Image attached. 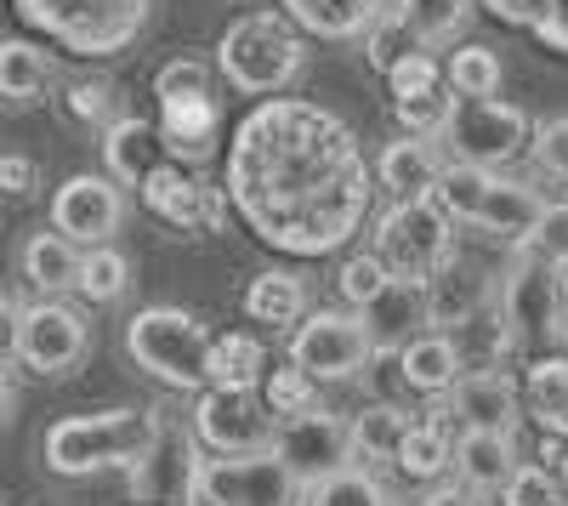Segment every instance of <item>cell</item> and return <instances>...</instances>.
Masks as SVG:
<instances>
[{
	"instance_id": "f35d334b",
	"label": "cell",
	"mask_w": 568,
	"mask_h": 506,
	"mask_svg": "<svg viewBox=\"0 0 568 506\" xmlns=\"http://www.w3.org/2000/svg\"><path fill=\"white\" fill-rule=\"evenodd\" d=\"M495 506H568V495L546 462H517V473L495 489Z\"/></svg>"
},
{
	"instance_id": "836d02e7",
	"label": "cell",
	"mask_w": 568,
	"mask_h": 506,
	"mask_svg": "<svg viewBox=\"0 0 568 506\" xmlns=\"http://www.w3.org/2000/svg\"><path fill=\"white\" fill-rule=\"evenodd\" d=\"M74 291H80L91 307L120 302V296L131 291V262H125V251H114V240H109V245H85V251H80V273H74Z\"/></svg>"
},
{
	"instance_id": "ffe728a7",
	"label": "cell",
	"mask_w": 568,
	"mask_h": 506,
	"mask_svg": "<svg viewBox=\"0 0 568 506\" xmlns=\"http://www.w3.org/2000/svg\"><path fill=\"white\" fill-rule=\"evenodd\" d=\"M398 371H404V387L415 398H444L455 387V376L466 371V353H460L455 331L426 325L409 342H398Z\"/></svg>"
},
{
	"instance_id": "1f68e13d",
	"label": "cell",
	"mask_w": 568,
	"mask_h": 506,
	"mask_svg": "<svg viewBox=\"0 0 568 506\" xmlns=\"http://www.w3.org/2000/svg\"><path fill=\"white\" fill-rule=\"evenodd\" d=\"M52 85V58L34 40H0V98L7 103H40Z\"/></svg>"
},
{
	"instance_id": "d590c367",
	"label": "cell",
	"mask_w": 568,
	"mask_h": 506,
	"mask_svg": "<svg viewBox=\"0 0 568 506\" xmlns=\"http://www.w3.org/2000/svg\"><path fill=\"white\" fill-rule=\"evenodd\" d=\"M302 495H307V506H398L393 489L375 473H364V467H342V473L307 484Z\"/></svg>"
},
{
	"instance_id": "2e32d148",
	"label": "cell",
	"mask_w": 568,
	"mask_h": 506,
	"mask_svg": "<svg viewBox=\"0 0 568 506\" xmlns=\"http://www.w3.org/2000/svg\"><path fill=\"white\" fill-rule=\"evenodd\" d=\"M284 467H291V478L307 489L329 473L353 467V427L347 416H336V409H307V416H278V433L267 444Z\"/></svg>"
},
{
	"instance_id": "484cf974",
	"label": "cell",
	"mask_w": 568,
	"mask_h": 506,
	"mask_svg": "<svg viewBox=\"0 0 568 506\" xmlns=\"http://www.w3.org/2000/svg\"><path fill=\"white\" fill-rule=\"evenodd\" d=\"M347 427H353V462L398 467V449H404V433L415 427V409L398 398H369Z\"/></svg>"
},
{
	"instance_id": "4316f807",
	"label": "cell",
	"mask_w": 568,
	"mask_h": 506,
	"mask_svg": "<svg viewBox=\"0 0 568 506\" xmlns=\"http://www.w3.org/2000/svg\"><path fill=\"white\" fill-rule=\"evenodd\" d=\"M307 302H313V291L291 267H262L245 285V318H256V325H267V331H296Z\"/></svg>"
},
{
	"instance_id": "52a82bcc",
	"label": "cell",
	"mask_w": 568,
	"mask_h": 506,
	"mask_svg": "<svg viewBox=\"0 0 568 506\" xmlns=\"http://www.w3.org/2000/svg\"><path fill=\"white\" fill-rule=\"evenodd\" d=\"M125 353L142 376H154L176 393L211 387V331L187 307H142L125 325Z\"/></svg>"
},
{
	"instance_id": "ba28073f",
	"label": "cell",
	"mask_w": 568,
	"mask_h": 506,
	"mask_svg": "<svg viewBox=\"0 0 568 506\" xmlns=\"http://www.w3.org/2000/svg\"><path fill=\"white\" fill-rule=\"evenodd\" d=\"M154 98H160V136L165 149L182 165H211L216 154V125H222V103H216V85L211 69L200 58H171L154 74Z\"/></svg>"
},
{
	"instance_id": "ee69618b",
	"label": "cell",
	"mask_w": 568,
	"mask_h": 506,
	"mask_svg": "<svg viewBox=\"0 0 568 506\" xmlns=\"http://www.w3.org/2000/svg\"><path fill=\"white\" fill-rule=\"evenodd\" d=\"M34 182H40V171H34L29 154H0V194H7V200L34 194Z\"/></svg>"
},
{
	"instance_id": "f546056e",
	"label": "cell",
	"mask_w": 568,
	"mask_h": 506,
	"mask_svg": "<svg viewBox=\"0 0 568 506\" xmlns=\"http://www.w3.org/2000/svg\"><path fill=\"white\" fill-rule=\"evenodd\" d=\"M74 273H80V245L63 240L58 227H45V234H34L23 245V280L45 296H63L74 291Z\"/></svg>"
},
{
	"instance_id": "4fadbf2b",
	"label": "cell",
	"mask_w": 568,
	"mask_h": 506,
	"mask_svg": "<svg viewBox=\"0 0 568 506\" xmlns=\"http://www.w3.org/2000/svg\"><path fill=\"white\" fill-rule=\"evenodd\" d=\"M273 433H278V416L262 398V387L211 382L194 393V438L205 455H251V449H267Z\"/></svg>"
},
{
	"instance_id": "7402d4cb",
	"label": "cell",
	"mask_w": 568,
	"mask_h": 506,
	"mask_svg": "<svg viewBox=\"0 0 568 506\" xmlns=\"http://www.w3.org/2000/svg\"><path fill=\"white\" fill-rule=\"evenodd\" d=\"M420 291H426V318H433L438 331H460L466 318H478L489 307V296H495L489 273H478V267L460 262V256H449Z\"/></svg>"
},
{
	"instance_id": "9c48e42d",
	"label": "cell",
	"mask_w": 568,
	"mask_h": 506,
	"mask_svg": "<svg viewBox=\"0 0 568 506\" xmlns=\"http://www.w3.org/2000/svg\"><path fill=\"white\" fill-rule=\"evenodd\" d=\"M369 251L387 262L393 280L426 285L455 256V222H449V211L433 194L426 200H398V205H387L382 216H375Z\"/></svg>"
},
{
	"instance_id": "3957f363",
	"label": "cell",
	"mask_w": 568,
	"mask_h": 506,
	"mask_svg": "<svg viewBox=\"0 0 568 506\" xmlns=\"http://www.w3.org/2000/svg\"><path fill=\"white\" fill-rule=\"evenodd\" d=\"M433 200L449 211L455 227H478V234L506 240V245H529L546 216V200L535 189H524V182H511L489 165H466V160H449L438 171Z\"/></svg>"
},
{
	"instance_id": "f6af8a7d",
	"label": "cell",
	"mask_w": 568,
	"mask_h": 506,
	"mask_svg": "<svg viewBox=\"0 0 568 506\" xmlns=\"http://www.w3.org/2000/svg\"><path fill=\"white\" fill-rule=\"evenodd\" d=\"M18 313H23V307H18L12 296H0V358L18 347Z\"/></svg>"
},
{
	"instance_id": "8d00e7d4",
	"label": "cell",
	"mask_w": 568,
	"mask_h": 506,
	"mask_svg": "<svg viewBox=\"0 0 568 506\" xmlns=\"http://www.w3.org/2000/svg\"><path fill=\"white\" fill-rule=\"evenodd\" d=\"M324 382L307 376L302 364H267L262 376V398L273 404V416H307V409H324Z\"/></svg>"
},
{
	"instance_id": "e575fe53",
	"label": "cell",
	"mask_w": 568,
	"mask_h": 506,
	"mask_svg": "<svg viewBox=\"0 0 568 506\" xmlns=\"http://www.w3.org/2000/svg\"><path fill=\"white\" fill-rule=\"evenodd\" d=\"M262 376H267V347L256 342V331L211 336V382H227V387H262Z\"/></svg>"
},
{
	"instance_id": "8992f818",
	"label": "cell",
	"mask_w": 568,
	"mask_h": 506,
	"mask_svg": "<svg viewBox=\"0 0 568 506\" xmlns=\"http://www.w3.org/2000/svg\"><path fill=\"white\" fill-rule=\"evenodd\" d=\"M12 12L74 58H120L149 29L154 0H12Z\"/></svg>"
},
{
	"instance_id": "60d3db41",
	"label": "cell",
	"mask_w": 568,
	"mask_h": 506,
	"mask_svg": "<svg viewBox=\"0 0 568 506\" xmlns=\"http://www.w3.org/2000/svg\"><path fill=\"white\" fill-rule=\"evenodd\" d=\"M114 109H120V98H114V85L109 80H74L69 91H63V114L69 120H80V125H109L114 120Z\"/></svg>"
},
{
	"instance_id": "30bf717a",
	"label": "cell",
	"mask_w": 568,
	"mask_h": 506,
	"mask_svg": "<svg viewBox=\"0 0 568 506\" xmlns=\"http://www.w3.org/2000/svg\"><path fill=\"white\" fill-rule=\"evenodd\" d=\"M187 506H302V484L273 449L251 455H200Z\"/></svg>"
},
{
	"instance_id": "7bdbcfd3",
	"label": "cell",
	"mask_w": 568,
	"mask_h": 506,
	"mask_svg": "<svg viewBox=\"0 0 568 506\" xmlns=\"http://www.w3.org/2000/svg\"><path fill=\"white\" fill-rule=\"evenodd\" d=\"M535 245L551 251L562 267H568V200H546V216L535 227Z\"/></svg>"
},
{
	"instance_id": "44dd1931",
	"label": "cell",
	"mask_w": 568,
	"mask_h": 506,
	"mask_svg": "<svg viewBox=\"0 0 568 506\" xmlns=\"http://www.w3.org/2000/svg\"><path fill=\"white\" fill-rule=\"evenodd\" d=\"M438 171H444V160L433 149V136H393L369 176H375V189L387 194V205H398V200H426L433 194Z\"/></svg>"
},
{
	"instance_id": "83f0119b",
	"label": "cell",
	"mask_w": 568,
	"mask_h": 506,
	"mask_svg": "<svg viewBox=\"0 0 568 506\" xmlns=\"http://www.w3.org/2000/svg\"><path fill=\"white\" fill-rule=\"evenodd\" d=\"M358 313H364L375 347H398V342H409L415 331L433 325V318H426V291L409 285V280H387L382 291H375V302H364Z\"/></svg>"
},
{
	"instance_id": "6da1fadb",
	"label": "cell",
	"mask_w": 568,
	"mask_h": 506,
	"mask_svg": "<svg viewBox=\"0 0 568 506\" xmlns=\"http://www.w3.org/2000/svg\"><path fill=\"white\" fill-rule=\"evenodd\" d=\"M222 189L262 245L313 262L364 227L375 176L347 120L302 98H262L233 125Z\"/></svg>"
},
{
	"instance_id": "8fae6325",
	"label": "cell",
	"mask_w": 568,
	"mask_h": 506,
	"mask_svg": "<svg viewBox=\"0 0 568 506\" xmlns=\"http://www.w3.org/2000/svg\"><path fill=\"white\" fill-rule=\"evenodd\" d=\"M438 136H444V149L455 160L500 171L506 160H517V154L529 149L535 125H529L524 109L506 103V98H455V109H449V120H444Z\"/></svg>"
},
{
	"instance_id": "cb8c5ba5",
	"label": "cell",
	"mask_w": 568,
	"mask_h": 506,
	"mask_svg": "<svg viewBox=\"0 0 568 506\" xmlns=\"http://www.w3.org/2000/svg\"><path fill=\"white\" fill-rule=\"evenodd\" d=\"M387 7L393 0H278V12L307 40H364L387 18Z\"/></svg>"
},
{
	"instance_id": "5b68a950",
	"label": "cell",
	"mask_w": 568,
	"mask_h": 506,
	"mask_svg": "<svg viewBox=\"0 0 568 506\" xmlns=\"http://www.w3.org/2000/svg\"><path fill=\"white\" fill-rule=\"evenodd\" d=\"M307 34L284 18V12H245L233 18L216 40V74L233 91H251V98H278L291 91L307 69Z\"/></svg>"
},
{
	"instance_id": "ac0fdd59",
	"label": "cell",
	"mask_w": 568,
	"mask_h": 506,
	"mask_svg": "<svg viewBox=\"0 0 568 506\" xmlns=\"http://www.w3.org/2000/svg\"><path fill=\"white\" fill-rule=\"evenodd\" d=\"M444 409L455 416V427H489V433H517V387L506 371H484V364H466L455 376V387L444 393Z\"/></svg>"
},
{
	"instance_id": "d4e9b609",
	"label": "cell",
	"mask_w": 568,
	"mask_h": 506,
	"mask_svg": "<svg viewBox=\"0 0 568 506\" xmlns=\"http://www.w3.org/2000/svg\"><path fill=\"white\" fill-rule=\"evenodd\" d=\"M517 433H489V427H460L455 433V478L478 495H495L517 473Z\"/></svg>"
},
{
	"instance_id": "bcb514c9",
	"label": "cell",
	"mask_w": 568,
	"mask_h": 506,
	"mask_svg": "<svg viewBox=\"0 0 568 506\" xmlns=\"http://www.w3.org/2000/svg\"><path fill=\"white\" fill-rule=\"evenodd\" d=\"M12 404H18V387H12V376H7V364H0V422L12 416Z\"/></svg>"
},
{
	"instance_id": "603a6c76",
	"label": "cell",
	"mask_w": 568,
	"mask_h": 506,
	"mask_svg": "<svg viewBox=\"0 0 568 506\" xmlns=\"http://www.w3.org/2000/svg\"><path fill=\"white\" fill-rule=\"evenodd\" d=\"M455 416L444 409V398H433V409H415V427L404 433V449H398V473L415 478V484H438L455 473Z\"/></svg>"
},
{
	"instance_id": "d6a6232c",
	"label": "cell",
	"mask_w": 568,
	"mask_h": 506,
	"mask_svg": "<svg viewBox=\"0 0 568 506\" xmlns=\"http://www.w3.org/2000/svg\"><path fill=\"white\" fill-rule=\"evenodd\" d=\"M484 12H495L511 29H529L540 45L568 58V0H484Z\"/></svg>"
},
{
	"instance_id": "e0dca14e",
	"label": "cell",
	"mask_w": 568,
	"mask_h": 506,
	"mask_svg": "<svg viewBox=\"0 0 568 506\" xmlns=\"http://www.w3.org/2000/svg\"><path fill=\"white\" fill-rule=\"evenodd\" d=\"M52 227L63 240H74L80 251L85 245H109L125 227V189L114 176H98V171L69 176L63 189L52 194Z\"/></svg>"
},
{
	"instance_id": "5bb4252c",
	"label": "cell",
	"mask_w": 568,
	"mask_h": 506,
	"mask_svg": "<svg viewBox=\"0 0 568 506\" xmlns=\"http://www.w3.org/2000/svg\"><path fill=\"white\" fill-rule=\"evenodd\" d=\"M85 353H91V318L80 307L45 296V302L18 313V347H12V358L29 364L34 376H69V371L85 364Z\"/></svg>"
},
{
	"instance_id": "74e56055",
	"label": "cell",
	"mask_w": 568,
	"mask_h": 506,
	"mask_svg": "<svg viewBox=\"0 0 568 506\" xmlns=\"http://www.w3.org/2000/svg\"><path fill=\"white\" fill-rule=\"evenodd\" d=\"M444 80H449L455 98H495L506 69H500V58L489 52V45H455V58L444 63Z\"/></svg>"
},
{
	"instance_id": "4dcf8cb0",
	"label": "cell",
	"mask_w": 568,
	"mask_h": 506,
	"mask_svg": "<svg viewBox=\"0 0 568 506\" xmlns=\"http://www.w3.org/2000/svg\"><path fill=\"white\" fill-rule=\"evenodd\" d=\"M529 416L540 433L568 438V353H546L529 364Z\"/></svg>"
},
{
	"instance_id": "b9f144b4",
	"label": "cell",
	"mask_w": 568,
	"mask_h": 506,
	"mask_svg": "<svg viewBox=\"0 0 568 506\" xmlns=\"http://www.w3.org/2000/svg\"><path fill=\"white\" fill-rule=\"evenodd\" d=\"M529 154H535V165H540V171H551L557 182H568V114H557V120L535 125Z\"/></svg>"
},
{
	"instance_id": "9a60e30c",
	"label": "cell",
	"mask_w": 568,
	"mask_h": 506,
	"mask_svg": "<svg viewBox=\"0 0 568 506\" xmlns=\"http://www.w3.org/2000/svg\"><path fill=\"white\" fill-rule=\"evenodd\" d=\"M136 194L160 222L182 227V234H216V227L227 222V211H233L227 189H216L200 165H182V160L154 165L149 176H142Z\"/></svg>"
},
{
	"instance_id": "277c9868",
	"label": "cell",
	"mask_w": 568,
	"mask_h": 506,
	"mask_svg": "<svg viewBox=\"0 0 568 506\" xmlns=\"http://www.w3.org/2000/svg\"><path fill=\"white\" fill-rule=\"evenodd\" d=\"M495 307L506 318V336L517 353H551L568 342V267L540 251L535 240L511 251V267L495 291Z\"/></svg>"
},
{
	"instance_id": "7a4b0ae2",
	"label": "cell",
	"mask_w": 568,
	"mask_h": 506,
	"mask_svg": "<svg viewBox=\"0 0 568 506\" xmlns=\"http://www.w3.org/2000/svg\"><path fill=\"white\" fill-rule=\"evenodd\" d=\"M165 422L149 404H114L85 409L45 427V467L58 478H91V473H131L154 455Z\"/></svg>"
},
{
	"instance_id": "f1b7e54d",
	"label": "cell",
	"mask_w": 568,
	"mask_h": 506,
	"mask_svg": "<svg viewBox=\"0 0 568 506\" xmlns=\"http://www.w3.org/2000/svg\"><path fill=\"white\" fill-rule=\"evenodd\" d=\"M393 23L415 40V45H449L471 29V12H478V0H393Z\"/></svg>"
},
{
	"instance_id": "7c38bea8",
	"label": "cell",
	"mask_w": 568,
	"mask_h": 506,
	"mask_svg": "<svg viewBox=\"0 0 568 506\" xmlns=\"http://www.w3.org/2000/svg\"><path fill=\"white\" fill-rule=\"evenodd\" d=\"M284 353L318 382H358V371L375 353V336L358 307H318V313H302Z\"/></svg>"
},
{
	"instance_id": "d6986e66",
	"label": "cell",
	"mask_w": 568,
	"mask_h": 506,
	"mask_svg": "<svg viewBox=\"0 0 568 506\" xmlns=\"http://www.w3.org/2000/svg\"><path fill=\"white\" fill-rule=\"evenodd\" d=\"M176 160L165 149V136H160V120H142V114H114L103 125V165L109 176L120 182V189H142V176H149L154 165Z\"/></svg>"
},
{
	"instance_id": "ab89813d",
	"label": "cell",
	"mask_w": 568,
	"mask_h": 506,
	"mask_svg": "<svg viewBox=\"0 0 568 506\" xmlns=\"http://www.w3.org/2000/svg\"><path fill=\"white\" fill-rule=\"evenodd\" d=\"M387 280H393V273H387L382 256H375V251H353L342 262V273H336V291H342L347 307H364V302H375V291H382Z\"/></svg>"
}]
</instances>
